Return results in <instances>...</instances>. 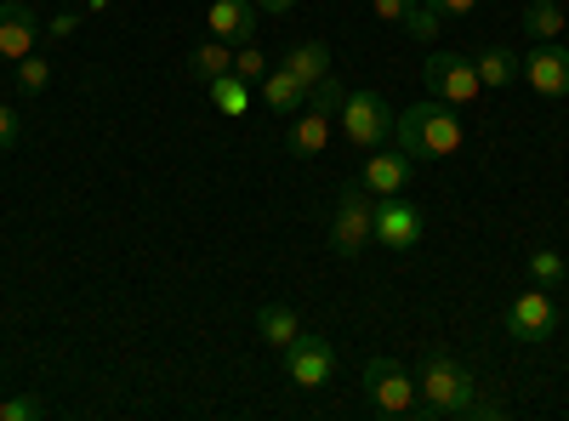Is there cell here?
I'll return each mask as SVG.
<instances>
[{
	"label": "cell",
	"instance_id": "obj_6",
	"mask_svg": "<svg viewBox=\"0 0 569 421\" xmlns=\"http://www.w3.org/2000/svg\"><path fill=\"white\" fill-rule=\"evenodd\" d=\"M421 86H427V98H439V103H472L485 91L479 69H472V58L461 52H433L421 63Z\"/></svg>",
	"mask_w": 569,
	"mask_h": 421
},
{
	"label": "cell",
	"instance_id": "obj_32",
	"mask_svg": "<svg viewBox=\"0 0 569 421\" xmlns=\"http://www.w3.org/2000/svg\"><path fill=\"white\" fill-rule=\"evenodd\" d=\"M291 7H297V0H257V12H273V18H284Z\"/></svg>",
	"mask_w": 569,
	"mask_h": 421
},
{
	"label": "cell",
	"instance_id": "obj_31",
	"mask_svg": "<svg viewBox=\"0 0 569 421\" xmlns=\"http://www.w3.org/2000/svg\"><path fill=\"white\" fill-rule=\"evenodd\" d=\"M370 7H376V18H382V23H399L410 0H370Z\"/></svg>",
	"mask_w": 569,
	"mask_h": 421
},
{
	"label": "cell",
	"instance_id": "obj_8",
	"mask_svg": "<svg viewBox=\"0 0 569 421\" xmlns=\"http://www.w3.org/2000/svg\"><path fill=\"white\" fill-rule=\"evenodd\" d=\"M284 370H291V382L297 388H325L330 382V370H337V348H330L325 337H302L284 348Z\"/></svg>",
	"mask_w": 569,
	"mask_h": 421
},
{
	"label": "cell",
	"instance_id": "obj_14",
	"mask_svg": "<svg viewBox=\"0 0 569 421\" xmlns=\"http://www.w3.org/2000/svg\"><path fill=\"white\" fill-rule=\"evenodd\" d=\"M284 149H291L297 160H313V154H325V149H330V114H319V109H302V114L291 120V131H284Z\"/></svg>",
	"mask_w": 569,
	"mask_h": 421
},
{
	"label": "cell",
	"instance_id": "obj_17",
	"mask_svg": "<svg viewBox=\"0 0 569 421\" xmlns=\"http://www.w3.org/2000/svg\"><path fill=\"white\" fill-rule=\"evenodd\" d=\"M233 69V46L228 40H206V46H194V58H188V74H194V86H211V80H222Z\"/></svg>",
	"mask_w": 569,
	"mask_h": 421
},
{
	"label": "cell",
	"instance_id": "obj_20",
	"mask_svg": "<svg viewBox=\"0 0 569 421\" xmlns=\"http://www.w3.org/2000/svg\"><path fill=\"white\" fill-rule=\"evenodd\" d=\"M472 69H479V80H485L490 91H501V86H512V74H518V58L507 52V46H485V52L472 58Z\"/></svg>",
	"mask_w": 569,
	"mask_h": 421
},
{
	"label": "cell",
	"instance_id": "obj_2",
	"mask_svg": "<svg viewBox=\"0 0 569 421\" xmlns=\"http://www.w3.org/2000/svg\"><path fill=\"white\" fill-rule=\"evenodd\" d=\"M461 137H467V126H461L456 103H439V98H427V103H416L393 120V143L410 160H445V154L461 149Z\"/></svg>",
	"mask_w": 569,
	"mask_h": 421
},
{
	"label": "cell",
	"instance_id": "obj_25",
	"mask_svg": "<svg viewBox=\"0 0 569 421\" xmlns=\"http://www.w3.org/2000/svg\"><path fill=\"white\" fill-rule=\"evenodd\" d=\"M46 80H52V63H46V58H18V91H23V98H40V91H46Z\"/></svg>",
	"mask_w": 569,
	"mask_h": 421
},
{
	"label": "cell",
	"instance_id": "obj_19",
	"mask_svg": "<svg viewBox=\"0 0 569 421\" xmlns=\"http://www.w3.org/2000/svg\"><path fill=\"white\" fill-rule=\"evenodd\" d=\"M284 69H291L297 80H308V86L325 80V74H330V46H325V40H302L297 52L284 58Z\"/></svg>",
	"mask_w": 569,
	"mask_h": 421
},
{
	"label": "cell",
	"instance_id": "obj_16",
	"mask_svg": "<svg viewBox=\"0 0 569 421\" xmlns=\"http://www.w3.org/2000/svg\"><path fill=\"white\" fill-rule=\"evenodd\" d=\"M297 331H302V324H297V313L284 308V302H262V308H257V337H262L268 348L284 353V348L297 342Z\"/></svg>",
	"mask_w": 569,
	"mask_h": 421
},
{
	"label": "cell",
	"instance_id": "obj_28",
	"mask_svg": "<svg viewBox=\"0 0 569 421\" xmlns=\"http://www.w3.org/2000/svg\"><path fill=\"white\" fill-rule=\"evenodd\" d=\"M18 109H7V103H0V154H12V143H18Z\"/></svg>",
	"mask_w": 569,
	"mask_h": 421
},
{
	"label": "cell",
	"instance_id": "obj_5",
	"mask_svg": "<svg viewBox=\"0 0 569 421\" xmlns=\"http://www.w3.org/2000/svg\"><path fill=\"white\" fill-rule=\"evenodd\" d=\"M365 399L382 410V415H416V404H421L416 377H410L399 359H370L365 364Z\"/></svg>",
	"mask_w": 569,
	"mask_h": 421
},
{
	"label": "cell",
	"instance_id": "obj_3",
	"mask_svg": "<svg viewBox=\"0 0 569 421\" xmlns=\"http://www.w3.org/2000/svg\"><path fill=\"white\" fill-rule=\"evenodd\" d=\"M370 240H376V194L365 182H348L337 194V206H330V251L342 262H353Z\"/></svg>",
	"mask_w": 569,
	"mask_h": 421
},
{
	"label": "cell",
	"instance_id": "obj_22",
	"mask_svg": "<svg viewBox=\"0 0 569 421\" xmlns=\"http://www.w3.org/2000/svg\"><path fill=\"white\" fill-rule=\"evenodd\" d=\"M342 103H348V86L337 80V69H330L325 80H313V86H308V109H319V114L337 120V114H342Z\"/></svg>",
	"mask_w": 569,
	"mask_h": 421
},
{
	"label": "cell",
	"instance_id": "obj_4",
	"mask_svg": "<svg viewBox=\"0 0 569 421\" xmlns=\"http://www.w3.org/2000/svg\"><path fill=\"white\" fill-rule=\"evenodd\" d=\"M342 137L359 149V154H376L393 137V114H388V98H376V91H348V103L337 114Z\"/></svg>",
	"mask_w": 569,
	"mask_h": 421
},
{
	"label": "cell",
	"instance_id": "obj_18",
	"mask_svg": "<svg viewBox=\"0 0 569 421\" xmlns=\"http://www.w3.org/2000/svg\"><path fill=\"white\" fill-rule=\"evenodd\" d=\"M211 91V103H217V114H228V120H240L246 109H251V80H240V74H222V80H211L206 86Z\"/></svg>",
	"mask_w": 569,
	"mask_h": 421
},
{
	"label": "cell",
	"instance_id": "obj_13",
	"mask_svg": "<svg viewBox=\"0 0 569 421\" xmlns=\"http://www.w3.org/2000/svg\"><path fill=\"white\" fill-rule=\"evenodd\" d=\"M410 154L399 149V154H388V149H376V154H365V171H359V182L382 200V194H405V182H410Z\"/></svg>",
	"mask_w": 569,
	"mask_h": 421
},
{
	"label": "cell",
	"instance_id": "obj_23",
	"mask_svg": "<svg viewBox=\"0 0 569 421\" xmlns=\"http://www.w3.org/2000/svg\"><path fill=\"white\" fill-rule=\"evenodd\" d=\"M399 29H405L410 40H439V12L427 7V0H410L405 18H399Z\"/></svg>",
	"mask_w": 569,
	"mask_h": 421
},
{
	"label": "cell",
	"instance_id": "obj_24",
	"mask_svg": "<svg viewBox=\"0 0 569 421\" xmlns=\"http://www.w3.org/2000/svg\"><path fill=\"white\" fill-rule=\"evenodd\" d=\"M563 273H569V268H563L558 251H530V279H536L541 291H558V285H563Z\"/></svg>",
	"mask_w": 569,
	"mask_h": 421
},
{
	"label": "cell",
	"instance_id": "obj_9",
	"mask_svg": "<svg viewBox=\"0 0 569 421\" xmlns=\"http://www.w3.org/2000/svg\"><path fill=\"white\" fill-rule=\"evenodd\" d=\"M507 331L518 337V342H547L552 331H558V308H552V297L536 285V291H525V297H512V308H507Z\"/></svg>",
	"mask_w": 569,
	"mask_h": 421
},
{
	"label": "cell",
	"instance_id": "obj_7",
	"mask_svg": "<svg viewBox=\"0 0 569 421\" xmlns=\"http://www.w3.org/2000/svg\"><path fill=\"white\" fill-rule=\"evenodd\" d=\"M518 74H525L530 91H541V98H569V46L536 40L530 52L518 58Z\"/></svg>",
	"mask_w": 569,
	"mask_h": 421
},
{
	"label": "cell",
	"instance_id": "obj_1",
	"mask_svg": "<svg viewBox=\"0 0 569 421\" xmlns=\"http://www.w3.org/2000/svg\"><path fill=\"white\" fill-rule=\"evenodd\" d=\"M416 393H421V415H439V421H456V415H472L479 404V388H472L467 364L450 353V348H427L421 353V370H416Z\"/></svg>",
	"mask_w": 569,
	"mask_h": 421
},
{
	"label": "cell",
	"instance_id": "obj_11",
	"mask_svg": "<svg viewBox=\"0 0 569 421\" xmlns=\"http://www.w3.org/2000/svg\"><path fill=\"white\" fill-rule=\"evenodd\" d=\"M421 240V211L399 194H382L376 200V245H388V251H410Z\"/></svg>",
	"mask_w": 569,
	"mask_h": 421
},
{
	"label": "cell",
	"instance_id": "obj_29",
	"mask_svg": "<svg viewBox=\"0 0 569 421\" xmlns=\"http://www.w3.org/2000/svg\"><path fill=\"white\" fill-rule=\"evenodd\" d=\"M80 29V12H58V18H46V34H52V40H69Z\"/></svg>",
	"mask_w": 569,
	"mask_h": 421
},
{
	"label": "cell",
	"instance_id": "obj_12",
	"mask_svg": "<svg viewBox=\"0 0 569 421\" xmlns=\"http://www.w3.org/2000/svg\"><path fill=\"white\" fill-rule=\"evenodd\" d=\"M211 40H228V46H251L257 40V0H211Z\"/></svg>",
	"mask_w": 569,
	"mask_h": 421
},
{
	"label": "cell",
	"instance_id": "obj_26",
	"mask_svg": "<svg viewBox=\"0 0 569 421\" xmlns=\"http://www.w3.org/2000/svg\"><path fill=\"white\" fill-rule=\"evenodd\" d=\"M40 415H46V399H29V393L0 399V421H40Z\"/></svg>",
	"mask_w": 569,
	"mask_h": 421
},
{
	"label": "cell",
	"instance_id": "obj_21",
	"mask_svg": "<svg viewBox=\"0 0 569 421\" xmlns=\"http://www.w3.org/2000/svg\"><path fill=\"white\" fill-rule=\"evenodd\" d=\"M525 29H530V40H558L563 34V7H558V0H530V7H525Z\"/></svg>",
	"mask_w": 569,
	"mask_h": 421
},
{
	"label": "cell",
	"instance_id": "obj_30",
	"mask_svg": "<svg viewBox=\"0 0 569 421\" xmlns=\"http://www.w3.org/2000/svg\"><path fill=\"white\" fill-rule=\"evenodd\" d=\"M427 7H433L439 18H461V12H472V7H479V0H427Z\"/></svg>",
	"mask_w": 569,
	"mask_h": 421
},
{
	"label": "cell",
	"instance_id": "obj_27",
	"mask_svg": "<svg viewBox=\"0 0 569 421\" xmlns=\"http://www.w3.org/2000/svg\"><path fill=\"white\" fill-rule=\"evenodd\" d=\"M233 74L240 80H268V58L257 52V46H233Z\"/></svg>",
	"mask_w": 569,
	"mask_h": 421
},
{
	"label": "cell",
	"instance_id": "obj_10",
	"mask_svg": "<svg viewBox=\"0 0 569 421\" xmlns=\"http://www.w3.org/2000/svg\"><path fill=\"white\" fill-rule=\"evenodd\" d=\"M40 34H46V23L34 18L29 0H0V58H7V63L29 58Z\"/></svg>",
	"mask_w": 569,
	"mask_h": 421
},
{
	"label": "cell",
	"instance_id": "obj_15",
	"mask_svg": "<svg viewBox=\"0 0 569 421\" xmlns=\"http://www.w3.org/2000/svg\"><path fill=\"white\" fill-rule=\"evenodd\" d=\"M262 103H268L273 114H302V109H308V80H297L291 69H268Z\"/></svg>",
	"mask_w": 569,
	"mask_h": 421
}]
</instances>
